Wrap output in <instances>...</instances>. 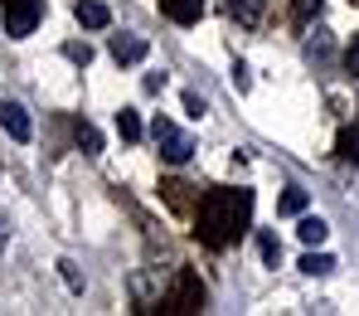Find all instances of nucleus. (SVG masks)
<instances>
[{"mask_svg": "<svg viewBox=\"0 0 359 316\" xmlns=\"http://www.w3.org/2000/svg\"><path fill=\"white\" fill-rule=\"evenodd\" d=\"M0 126H5V131H10L15 141H29V136H34V122H29L25 103H10V98L0 103Z\"/></svg>", "mask_w": 359, "mask_h": 316, "instance_id": "5", "label": "nucleus"}, {"mask_svg": "<svg viewBox=\"0 0 359 316\" xmlns=\"http://www.w3.org/2000/svg\"><path fill=\"white\" fill-rule=\"evenodd\" d=\"M229 5H233V15H238L243 25H257L262 20V5L257 0H229Z\"/></svg>", "mask_w": 359, "mask_h": 316, "instance_id": "15", "label": "nucleus"}, {"mask_svg": "<svg viewBox=\"0 0 359 316\" xmlns=\"http://www.w3.org/2000/svg\"><path fill=\"white\" fill-rule=\"evenodd\" d=\"M151 136H156L161 161H170V166H184V161L194 156V141H189V136L170 122V117H156V122H151Z\"/></svg>", "mask_w": 359, "mask_h": 316, "instance_id": "2", "label": "nucleus"}, {"mask_svg": "<svg viewBox=\"0 0 359 316\" xmlns=\"http://www.w3.org/2000/svg\"><path fill=\"white\" fill-rule=\"evenodd\" d=\"M78 146H83V156H97L102 151V136H97L93 122H78Z\"/></svg>", "mask_w": 359, "mask_h": 316, "instance_id": "13", "label": "nucleus"}, {"mask_svg": "<svg viewBox=\"0 0 359 316\" xmlns=\"http://www.w3.org/2000/svg\"><path fill=\"white\" fill-rule=\"evenodd\" d=\"M73 15H78V25H83V29H107V25H112V10H107L102 0H78V10H73Z\"/></svg>", "mask_w": 359, "mask_h": 316, "instance_id": "6", "label": "nucleus"}, {"mask_svg": "<svg viewBox=\"0 0 359 316\" xmlns=\"http://www.w3.org/2000/svg\"><path fill=\"white\" fill-rule=\"evenodd\" d=\"M63 54H68L73 63H83V68L93 63V49H88V44H63Z\"/></svg>", "mask_w": 359, "mask_h": 316, "instance_id": "18", "label": "nucleus"}, {"mask_svg": "<svg viewBox=\"0 0 359 316\" xmlns=\"http://www.w3.org/2000/svg\"><path fill=\"white\" fill-rule=\"evenodd\" d=\"M161 10H165V20H175V25H199L204 0H161Z\"/></svg>", "mask_w": 359, "mask_h": 316, "instance_id": "8", "label": "nucleus"}, {"mask_svg": "<svg viewBox=\"0 0 359 316\" xmlns=\"http://www.w3.org/2000/svg\"><path fill=\"white\" fill-rule=\"evenodd\" d=\"M277 214H306V190H287L282 199H277Z\"/></svg>", "mask_w": 359, "mask_h": 316, "instance_id": "14", "label": "nucleus"}, {"mask_svg": "<svg viewBox=\"0 0 359 316\" xmlns=\"http://www.w3.org/2000/svg\"><path fill=\"white\" fill-rule=\"evenodd\" d=\"M194 214H199V244L204 249H229L243 229H248L252 190H209Z\"/></svg>", "mask_w": 359, "mask_h": 316, "instance_id": "1", "label": "nucleus"}, {"mask_svg": "<svg viewBox=\"0 0 359 316\" xmlns=\"http://www.w3.org/2000/svg\"><path fill=\"white\" fill-rule=\"evenodd\" d=\"M141 88H146V93H161V88H165V73H146V83H141Z\"/></svg>", "mask_w": 359, "mask_h": 316, "instance_id": "22", "label": "nucleus"}, {"mask_svg": "<svg viewBox=\"0 0 359 316\" xmlns=\"http://www.w3.org/2000/svg\"><path fill=\"white\" fill-rule=\"evenodd\" d=\"M39 15H44V0H5V34H10V39L34 34Z\"/></svg>", "mask_w": 359, "mask_h": 316, "instance_id": "4", "label": "nucleus"}, {"mask_svg": "<svg viewBox=\"0 0 359 316\" xmlns=\"http://www.w3.org/2000/svg\"><path fill=\"white\" fill-rule=\"evenodd\" d=\"M301 272H306V277H330V272H335V258H330V253H306V258H301Z\"/></svg>", "mask_w": 359, "mask_h": 316, "instance_id": "10", "label": "nucleus"}, {"mask_svg": "<svg viewBox=\"0 0 359 316\" xmlns=\"http://www.w3.org/2000/svg\"><path fill=\"white\" fill-rule=\"evenodd\" d=\"M5 244H10V224H5V214H0V253H5Z\"/></svg>", "mask_w": 359, "mask_h": 316, "instance_id": "24", "label": "nucleus"}, {"mask_svg": "<svg viewBox=\"0 0 359 316\" xmlns=\"http://www.w3.org/2000/svg\"><path fill=\"white\" fill-rule=\"evenodd\" d=\"M311 15H320V0H297V20H311Z\"/></svg>", "mask_w": 359, "mask_h": 316, "instance_id": "19", "label": "nucleus"}, {"mask_svg": "<svg viewBox=\"0 0 359 316\" xmlns=\"http://www.w3.org/2000/svg\"><path fill=\"white\" fill-rule=\"evenodd\" d=\"M297 234H301V244H306V249H316V244H325V234H330V224H325L320 214H306V219L297 224Z\"/></svg>", "mask_w": 359, "mask_h": 316, "instance_id": "9", "label": "nucleus"}, {"mask_svg": "<svg viewBox=\"0 0 359 316\" xmlns=\"http://www.w3.org/2000/svg\"><path fill=\"white\" fill-rule=\"evenodd\" d=\"M345 68H350V78H359V39L350 44V54H345Z\"/></svg>", "mask_w": 359, "mask_h": 316, "instance_id": "21", "label": "nucleus"}, {"mask_svg": "<svg viewBox=\"0 0 359 316\" xmlns=\"http://www.w3.org/2000/svg\"><path fill=\"white\" fill-rule=\"evenodd\" d=\"M146 49H151V44H146L141 34H117V39H112V59L117 63H141Z\"/></svg>", "mask_w": 359, "mask_h": 316, "instance_id": "7", "label": "nucleus"}, {"mask_svg": "<svg viewBox=\"0 0 359 316\" xmlns=\"http://www.w3.org/2000/svg\"><path fill=\"white\" fill-rule=\"evenodd\" d=\"M199 307H204V287H199L194 272H180L175 292H165V297L156 302V312H199Z\"/></svg>", "mask_w": 359, "mask_h": 316, "instance_id": "3", "label": "nucleus"}, {"mask_svg": "<svg viewBox=\"0 0 359 316\" xmlns=\"http://www.w3.org/2000/svg\"><path fill=\"white\" fill-rule=\"evenodd\" d=\"M184 107H189L194 117H204V98H199V93H184Z\"/></svg>", "mask_w": 359, "mask_h": 316, "instance_id": "23", "label": "nucleus"}, {"mask_svg": "<svg viewBox=\"0 0 359 316\" xmlns=\"http://www.w3.org/2000/svg\"><path fill=\"white\" fill-rule=\"evenodd\" d=\"M311 34H316V39H311V49H316V54H325V49H330V34H325V29H320V25H316V29H311Z\"/></svg>", "mask_w": 359, "mask_h": 316, "instance_id": "20", "label": "nucleus"}, {"mask_svg": "<svg viewBox=\"0 0 359 316\" xmlns=\"http://www.w3.org/2000/svg\"><path fill=\"white\" fill-rule=\"evenodd\" d=\"M335 151H340V161H355L359 166V126H345V131H340V146H335Z\"/></svg>", "mask_w": 359, "mask_h": 316, "instance_id": "11", "label": "nucleus"}, {"mask_svg": "<svg viewBox=\"0 0 359 316\" xmlns=\"http://www.w3.org/2000/svg\"><path fill=\"white\" fill-rule=\"evenodd\" d=\"M117 131H121V141H141V117H136L131 107H121L117 112Z\"/></svg>", "mask_w": 359, "mask_h": 316, "instance_id": "12", "label": "nucleus"}, {"mask_svg": "<svg viewBox=\"0 0 359 316\" xmlns=\"http://www.w3.org/2000/svg\"><path fill=\"white\" fill-rule=\"evenodd\" d=\"M59 272H63V282H68L73 292H83V272H78V263H73V258H63V263H59Z\"/></svg>", "mask_w": 359, "mask_h": 316, "instance_id": "17", "label": "nucleus"}, {"mask_svg": "<svg viewBox=\"0 0 359 316\" xmlns=\"http://www.w3.org/2000/svg\"><path fill=\"white\" fill-rule=\"evenodd\" d=\"M257 249H262V263H277V258H282V244H277V234H257Z\"/></svg>", "mask_w": 359, "mask_h": 316, "instance_id": "16", "label": "nucleus"}]
</instances>
